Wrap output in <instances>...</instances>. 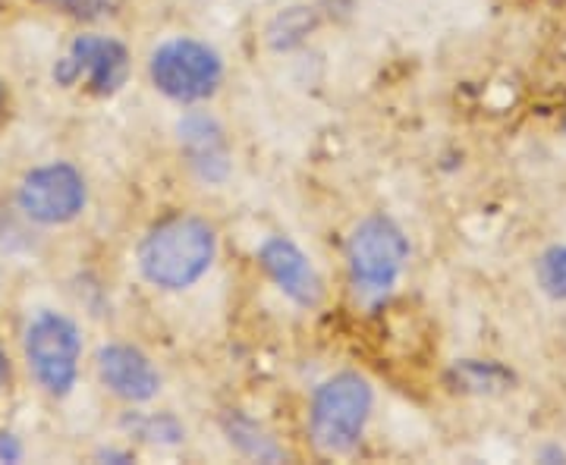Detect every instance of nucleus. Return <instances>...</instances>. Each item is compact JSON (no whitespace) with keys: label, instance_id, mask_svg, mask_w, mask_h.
Returning <instances> with one entry per match:
<instances>
[{"label":"nucleus","instance_id":"nucleus-14","mask_svg":"<svg viewBox=\"0 0 566 465\" xmlns=\"http://www.w3.org/2000/svg\"><path fill=\"white\" fill-rule=\"evenodd\" d=\"M22 456L20 444L10 434H0V463H17Z\"/></svg>","mask_w":566,"mask_h":465},{"label":"nucleus","instance_id":"nucleus-2","mask_svg":"<svg viewBox=\"0 0 566 465\" xmlns=\"http://www.w3.org/2000/svg\"><path fill=\"white\" fill-rule=\"evenodd\" d=\"M371 415V387L359 374H337L315 390L308 409V431L315 446L327 456L349 453L363 441Z\"/></svg>","mask_w":566,"mask_h":465},{"label":"nucleus","instance_id":"nucleus-12","mask_svg":"<svg viewBox=\"0 0 566 465\" xmlns=\"http://www.w3.org/2000/svg\"><path fill=\"white\" fill-rule=\"evenodd\" d=\"M245 431H252L255 434V425L252 422H245V419H237V425H230V441L233 444H240L243 441ZM243 450L249 453V456H259V459H277V450L271 446V441L268 437H249V444H243Z\"/></svg>","mask_w":566,"mask_h":465},{"label":"nucleus","instance_id":"nucleus-8","mask_svg":"<svg viewBox=\"0 0 566 465\" xmlns=\"http://www.w3.org/2000/svg\"><path fill=\"white\" fill-rule=\"evenodd\" d=\"M259 262H262L264 274L274 281V286L296 305L315 308L322 303V277L290 240H283V236L264 240L259 249Z\"/></svg>","mask_w":566,"mask_h":465},{"label":"nucleus","instance_id":"nucleus-13","mask_svg":"<svg viewBox=\"0 0 566 465\" xmlns=\"http://www.w3.org/2000/svg\"><path fill=\"white\" fill-rule=\"evenodd\" d=\"M61 3L73 17H95V13H102L107 0H61Z\"/></svg>","mask_w":566,"mask_h":465},{"label":"nucleus","instance_id":"nucleus-16","mask_svg":"<svg viewBox=\"0 0 566 465\" xmlns=\"http://www.w3.org/2000/svg\"><path fill=\"white\" fill-rule=\"evenodd\" d=\"M0 107H3V88H0Z\"/></svg>","mask_w":566,"mask_h":465},{"label":"nucleus","instance_id":"nucleus-7","mask_svg":"<svg viewBox=\"0 0 566 465\" xmlns=\"http://www.w3.org/2000/svg\"><path fill=\"white\" fill-rule=\"evenodd\" d=\"M129 76V54L120 41L102 39V35H82L73 41L70 54L54 66V80L61 85H85L95 95H114Z\"/></svg>","mask_w":566,"mask_h":465},{"label":"nucleus","instance_id":"nucleus-11","mask_svg":"<svg viewBox=\"0 0 566 465\" xmlns=\"http://www.w3.org/2000/svg\"><path fill=\"white\" fill-rule=\"evenodd\" d=\"M538 281L542 289L554 299H566V245L551 249L542 264H538Z\"/></svg>","mask_w":566,"mask_h":465},{"label":"nucleus","instance_id":"nucleus-15","mask_svg":"<svg viewBox=\"0 0 566 465\" xmlns=\"http://www.w3.org/2000/svg\"><path fill=\"white\" fill-rule=\"evenodd\" d=\"M7 378H10V368H7V359H3V352H0V390L7 384Z\"/></svg>","mask_w":566,"mask_h":465},{"label":"nucleus","instance_id":"nucleus-9","mask_svg":"<svg viewBox=\"0 0 566 465\" xmlns=\"http://www.w3.org/2000/svg\"><path fill=\"white\" fill-rule=\"evenodd\" d=\"M98 378L102 384L120 397L126 403H148L151 397H158L161 390V374L155 371V364L142 356L139 349L123 344L102 346L98 352Z\"/></svg>","mask_w":566,"mask_h":465},{"label":"nucleus","instance_id":"nucleus-4","mask_svg":"<svg viewBox=\"0 0 566 465\" xmlns=\"http://www.w3.org/2000/svg\"><path fill=\"white\" fill-rule=\"evenodd\" d=\"M406 262H409V243L403 230L387 218H365L349 243H346V264L353 284L381 296L400 281Z\"/></svg>","mask_w":566,"mask_h":465},{"label":"nucleus","instance_id":"nucleus-6","mask_svg":"<svg viewBox=\"0 0 566 465\" xmlns=\"http://www.w3.org/2000/svg\"><path fill=\"white\" fill-rule=\"evenodd\" d=\"M20 208L39 223H70L85 208V180L70 163H48L32 170L20 186Z\"/></svg>","mask_w":566,"mask_h":465},{"label":"nucleus","instance_id":"nucleus-5","mask_svg":"<svg viewBox=\"0 0 566 465\" xmlns=\"http://www.w3.org/2000/svg\"><path fill=\"white\" fill-rule=\"evenodd\" d=\"M82 337L76 324L57 311H44L25 330V359L48 393L66 397L80 374Z\"/></svg>","mask_w":566,"mask_h":465},{"label":"nucleus","instance_id":"nucleus-3","mask_svg":"<svg viewBox=\"0 0 566 465\" xmlns=\"http://www.w3.org/2000/svg\"><path fill=\"white\" fill-rule=\"evenodd\" d=\"M148 73L155 88L170 102L196 104L211 98L223 80V63L214 47L196 39L164 41L151 54Z\"/></svg>","mask_w":566,"mask_h":465},{"label":"nucleus","instance_id":"nucleus-1","mask_svg":"<svg viewBox=\"0 0 566 465\" xmlns=\"http://www.w3.org/2000/svg\"><path fill=\"white\" fill-rule=\"evenodd\" d=\"M218 255L214 230L199 218H170L158 223L139 245L142 277L158 289H186L199 277Z\"/></svg>","mask_w":566,"mask_h":465},{"label":"nucleus","instance_id":"nucleus-10","mask_svg":"<svg viewBox=\"0 0 566 465\" xmlns=\"http://www.w3.org/2000/svg\"><path fill=\"white\" fill-rule=\"evenodd\" d=\"M180 145L186 148L189 167L208 182H221L230 173V151L218 120L205 114H189L180 123Z\"/></svg>","mask_w":566,"mask_h":465}]
</instances>
